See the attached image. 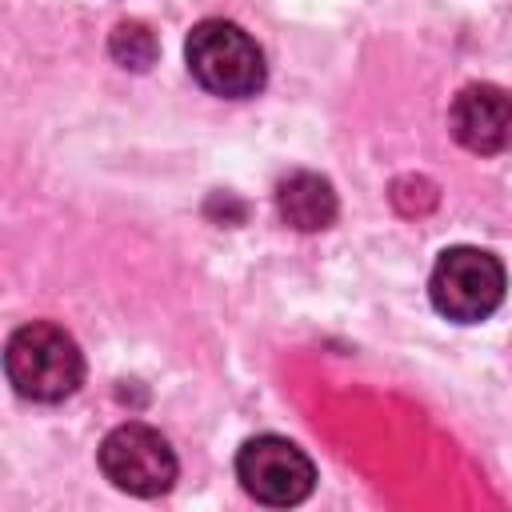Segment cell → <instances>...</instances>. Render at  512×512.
I'll return each instance as SVG.
<instances>
[{"label":"cell","mask_w":512,"mask_h":512,"mask_svg":"<svg viewBox=\"0 0 512 512\" xmlns=\"http://www.w3.org/2000/svg\"><path fill=\"white\" fill-rule=\"evenodd\" d=\"M4 372L8 384L36 404H56L72 396L84 380V352L80 344L52 320H32L16 328L4 344Z\"/></svg>","instance_id":"cell-1"},{"label":"cell","mask_w":512,"mask_h":512,"mask_svg":"<svg viewBox=\"0 0 512 512\" xmlns=\"http://www.w3.org/2000/svg\"><path fill=\"white\" fill-rule=\"evenodd\" d=\"M184 60L196 84L224 100H244L264 88V52L232 20H200L184 40Z\"/></svg>","instance_id":"cell-2"},{"label":"cell","mask_w":512,"mask_h":512,"mask_svg":"<svg viewBox=\"0 0 512 512\" xmlns=\"http://www.w3.org/2000/svg\"><path fill=\"white\" fill-rule=\"evenodd\" d=\"M504 264L472 244H456L444 248L432 276H428V296L436 304L440 316L456 320V324H480L488 320L500 300H504Z\"/></svg>","instance_id":"cell-3"},{"label":"cell","mask_w":512,"mask_h":512,"mask_svg":"<svg viewBox=\"0 0 512 512\" xmlns=\"http://www.w3.org/2000/svg\"><path fill=\"white\" fill-rule=\"evenodd\" d=\"M236 480L252 500L268 508H292L308 500L316 484V464L300 444L284 436H252L236 452Z\"/></svg>","instance_id":"cell-4"},{"label":"cell","mask_w":512,"mask_h":512,"mask_svg":"<svg viewBox=\"0 0 512 512\" xmlns=\"http://www.w3.org/2000/svg\"><path fill=\"white\" fill-rule=\"evenodd\" d=\"M100 472L128 496H160L176 484V452L148 424H120L100 444Z\"/></svg>","instance_id":"cell-5"},{"label":"cell","mask_w":512,"mask_h":512,"mask_svg":"<svg viewBox=\"0 0 512 512\" xmlns=\"http://www.w3.org/2000/svg\"><path fill=\"white\" fill-rule=\"evenodd\" d=\"M448 128L456 144H464L476 156H496L512 148V92L500 84H468L456 92Z\"/></svg>","instance_id":"cell-6"},{"label":"cell","mask_w":512,"mask_h":512,"mask_svg":"<svg viewBox=\"0 0 512 512\" xmlns=\"http://www.w3.org/2000/svg\"><path fill=\"white\" fill-rule=\"evenodd\" d=\"M276 208L280 220L292 224L296 232H320L336 220V192L316 172H288L276 184Z\"/></svg>","instance_id":"cell-7"},{"label":"cell","mask_w":512,"mask_h":512,"mask_svg":"<svg viewBox=\"0 0 512 512\" xmlns=\"http://www.w3.org/2000/svg\"><path fill=\"white\" fill-rule=\"evenodd\" d=\"M108 52L116 64L132 68V72H144L152 60H156V36L140 24V20H120L112 28V40H108Z\"/></svg>","instance_id":"cell-8"}]
</instances>
